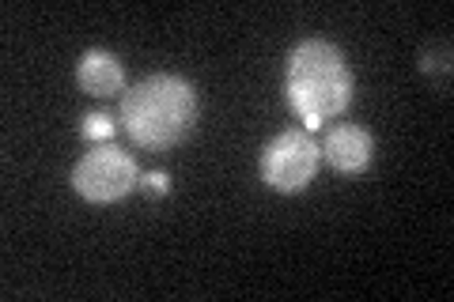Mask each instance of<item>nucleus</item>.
Listing matches in <instances>:
<instances>
[{"label": "nucleus", "mask_w": 454, "mask_h": 302, "mask_svg": "<svg viewBox=\"0 0 454 302\" xmlns=\"http://www.w3.org/2000/svg\"><path fill=\"white\" fill-rule=\"evenodd\" d=\"M356 95V76L333 42L303 38L284 65V98L307 128H322L340 118Z\"/></svg>", "instance_id": "f257e3e1"}, {"label": "nucleus", "mask_w": 454, "mask_h": 302, "mask_svg": "<svg viewBox=\"0 0 454 302\" xmlns=\"http://www.w3.org/2000/svg\"><path fill=\"white\" fill-rule=\"evenodd\" d=\"M118 113L137 148L167 151L193 133L201 103H197V91L190 80L170 76V72H155V76L140 80L137 88L121 95Z\"/></svg>", "instance_id": "f03ea898"}, {"label": "nucleus", "mask_w": 454, "mask_h": 302, "mask_svg": "<svg viewBox=\"0 0 454 302\" xmlns=\"http://www.w3.org/2000/svg\"><path fill=\"white\" fill-rule=\"evenodd\" d=\"M140 178L145 174L137 170V159L110 140L83 151L73 166V190L91 205H118L133 190H140Z\"/></svg>", "instance_id": "7ed1b4c3"}, {"label": "nucleus", "mask_w": 454, "mask_h": 302, "mask_svg": "<svg viewBox=\"0 0 454 302\" xmlns=\"http://www.w3.org/2000/svg\"><path fill=\"white\" fill-rule=\"evenodd\" d=\"M318 159H322V148L310 140V133L284 128V133H277L265 143L258 170H262V182L273 193H303L318 174Z\"/></svg>", "instance_id": "20e7f679"}, {"label": "nucleus", "mask_w": 454, "mask_h": 302, "mask_svg": "<svg viewBox=\"0 0 454 302\" xmlns=\"http://www.w3.org/2000/svg\"><path fill=\"white\" fill-rule=\"evenodd\" d=\"M322 159L330 163L337 174H364L375 159V136L364 125H333L322 140Z\"/></svg>", "instance_id": "39448f33"}, {"label": "nucleus", "mask_w": 454, "mask_h": 302, "mask_svg": "<svg viewBox=\"0 0 454 302\" xmlns=\"http://www.w3.org/2000/svg\"><path fill=\"white\" fill-rule=\"evenodd\" d=\"M76 83L80 91H88L95 98H110L125 88V68L110 50H88L76 65Z\"/></svg>", "instance_id": "423d86ee"}, {"label": "nucleus", "mask_w": 454, "mask_h": 302, "mask_svg": "<svg viewBox=\"0 0 454 302\" xmlns=\"http://www.w3.org/2000/svg\"><path fill=\"white\" fill-rule=\"evenodd\" d=\"M114 128H118V125H114V118L106 110H91L88 118H83V125H80V136L91 140V143H106L114 136Z\"/></svg>", "instance_id": "0eeeda50"}, {"label": "nucleus", "mask_w": 454, "mask_h": 302, "mask_svg": "<svg viewBox=\"0 0 454 302\" xmlns=\"http://www.w3.org/2000/svg\"><path fill=\"white\" fill-rule=\"evenodd\" d=\"M140 190H148V193H155V197H167V193H170V178L163 174V170H152V174L140 178Z\"/></svg>", "instance_id": "6e6552de"}]
</instances>
